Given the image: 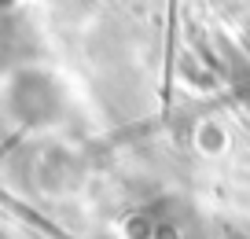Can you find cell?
I'll return each instance as SVG.
<instances>
[{"mask_svg": "<svg viewBox=\"0 0 250 239\" xmlns=\"http://www.w3.org/2000/svg\"><path fill=\"white\" fill-rule=\"evenodd\" d=\"M8 107L22 125H55L66 110V88L41 66H22L8 81Z\"/></svg>", "mask_w": 250, "mask_h": 239, "instance_id": "obj_1", "label": "cell"}, {"mask_svg": "<svg viewBox=\"0 0 250 239\" xmlns=\"http://www.w3.org/2000/svg\"><path fill=\"white\" fill-rule=\"evenodd\" d=\"M228 144H232V132H228V125L221 118H203L191 129V147L203 158H221L228 151Z\"/></svg>", "mask_w": 250, "mask_h": 239, "instance_id": "obj_2", "label": "cell"}, {"mask_svg": "<svg viewBox=\"0 0 250 239\" xmlns=\"http://www.w3.org/2000/svg\"><path fill=\"white\" fill-rule=\"evenodd\" d=\"M235 37H239V44H243V52L250 55V11L239 19V26H235Z\"/></svg>", "mask_w": 250, "mask_h": 239, "instance_id": "obj_3", "label": "cell"}]
</instances>
